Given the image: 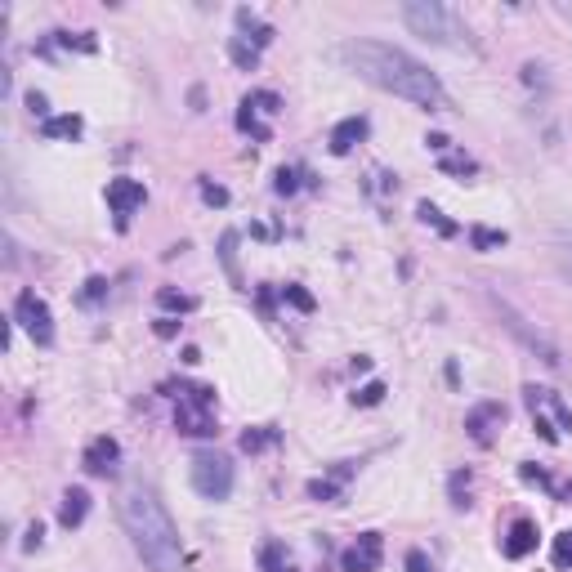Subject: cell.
Returning a JSON list of instances; mask_svg holds the SVG:
<instances>
[{
    "mask_svg": "<svg viewBox=\"0 0 572 572\" xmlns=\"http://www.w3.org/2000/svg\"><path fill=\"white\" fill-rule=\"evenodd\" d=\"M340 63L349 72H358L362 81H371L376 90L394 94V99H407L425 112H443L447 108V90L434 72L425 68L421 59H412L407 50L385 41H345L340 45Z\"/></svg>",
    "mask_w": 572,
    "mask_h": 572,
    "instance_id": "6da1fadb",
    "label": "cell"
},
{
    "mask_svg": "<svg viewBox=\"0 0 572 572\" xmlns=\"http://www.w3.org/2000/svg\"><path fill=\"white\" fill-rule=\"evenodd\" d=\"M121 523H126L139 559L152 572H179V564H184V541H179V528L166 514V505L152 497L148 488L126 492V501H121Z\"/></svg>",
    "mask_w": 572,
    "mask_h": 572,
    "instance_id": "7a4b0ae2",
    "label": "cell"
},
{
    "mask_svg": "<svg viewBox=\"0 0 572 572\" xmlns=\"http://www.w3.org/2000/svg\"><path fill=\"white\" fill-rule=\"evenodd\" d=\"M403 18L407 27H412L416 36H425V41H438V45H452L461 41V23H456V14L447 5H434V0H416V5H403Z\"/></svg>",
    "mask_w": 572,
    "mask_h": 572,
    "instance_id": "3957f363",
    "label": "cell"
},
{
    "mask_svg": "<svg viewBox=\"0 0 572 572\" xmlns=\"http://www.w3.org/2000/svg\"><path fill=\"white\" fill-rule=\"evenodd\" d=\"M193 488L202 492L206 501H228V492H233V465H228V456L197 452L193 456Z\"/></svg>",
    "mask_w": 572,
    "mask_h": 572,
    "instance_id": "277c9868",
    "label": "cell"
},
{
    "mask_svg": "<svg viewBox=\"0 0 572 572\" xmlns=\"http://www.w3.org/2000/svg\"><path fill=\"white\" fill-rule=\"evenodd\" d=\"M175 425H179V434H193V438L215 434L211 389H184V398H179V407H175Z\"/></svg>",
    "mask_w": 572,
    "mask_h": 572,
    "instance_id": "5b68a950",
    "label": "cell"
},
{
    "mask_svg": "<svg viewBox=\"0 0 572 572\" xmlns=\"http://www.w3.org/2000/svg\"><path fill=\"white\" fill-rule=\"evenodd\" d=\"M492 304H497V313H501V327L510 331V336H519L523 345L532 349V354H541V362H550V367H559V349H555V340H546L537 327H528V318H523V313L514 309L510 300H497V295H492Z\"/></svg>",
    "mask_w": 572,
    "mask_h": 572,
    "instance_id": "8992f818",
    "label": "cell"
},
{
    "mask_svg": "<svg viewBox=\"0 0 572 572\" xmlns=\"http://www.w3.org/2000/svg\"><path fill=\"white\" fill-rule=\"evenodd\" d=\"M14 322L36 340V345H50V340H54V313H50V304H45L36 291H23L14 300Z\"/></svg>",
    "mask_w": 572,
    "mask_h": 572,
    "instance_id": "52a82bcc",
    "label": "cell"
},
{
    "mask_svg": "<svg viewBox=\"0 0 572 572\" xmlns=\"http://www.w3.org/2000/svg\"><path fill=\"white\" fill-rule=\"evenodd\" d=\"M278 112H282V99H278V94H273V90H255V94H246V99H242V112H237V126H242L251 139H260V143H264V139L273 135L269 121H264V117H278Z\"/></svg>",
    "mask_w": 572,
    "mask_h": 572,
    "instance_id": "ba28073f",
    "label": "cell"
},
{
    "mask_svg": "<svg viewBox=\"0 0 572 572\" xmlns=\"http://www.w3.org/2000/svg\"><path fill=\"white\" fill-rule=\"evenodd\" d=\"M380 559H385V541H380L376 532H362L354 546L340 555V568H345V572H376Z\"/></svg>",
    "mask_w": 572,
    "mask_h": 572,
    "instance_id": "9c48e42d",
    "label": "cell"
},
{
    "mask_svg": "<svg viewBox=\"0 0 572 572\" xmlns=\"http://www.w3.org/2000/svg\"><path fill=\"white\" fill-rule=\"evenodd\" d=\"M143 197H148V193H143L139 179H112V184H108V206H112V215H117L121 224L139 211Z\"/></svg>",
    "mask_w": 572,
    "mask_h": 572,
    "instance_id": "30bf717a",
    "label": "cell"
},
{
    "mask_svg": "<svg viewBox=\"0 0 572 572\" xmlns=\"http://www.w3.org/2000/svg\"><path fill=\"white\" fill-rule=\"evenodd\" d=\"M117 461H121L117 438H94V443L85 447V470L90 474H112L117 470Z\"/></svg>",
    "mask_w": 572,
    "mask_h": 572,
    "instance_id": "8fae6325",
    "label": "cell"
},
{
    "mask_svg": "<svg viewBox=\"0 0 572 572\" xmlns=\"http://www.w3.org/2000/svg\"><path fill=\"white\" fill-rule=\"evenodd\" d=\"M501 550H505V559H523V555H532V550H537V523H528V519L510 523V532H505Z\"/></svg>",
    "mask_w": 572,
    "mask_h": 572,
    "instance_id": "7c38bea8",
    "label": "cell"
},
{
    "mask_svg": "<svg viewBox=\"0 0 572 572\" xmlns=\"http://www.w3.org/2000/svg\"><path fill=\"white\" fill-rule=\"evenodd\" d=\"M367 139V117H345L336 130H331V152L336 157H345V152H354V143Z\"/></svg>",
    "mask_w": 572,
    "mask_h": 572,
    "instance_id": "4fadbf2b",
    "label": "cell"
},
{
    "mask_svg": "<svg viewBox=\"0 0 572 572\" xmlns=\"http://www.w3.org/2000/svg\"><path fill=\"white\" fill-rule=\"evenodd\" d=\"M492 421H505V407L501 403H483V407H474V412H470V421H465V429H470V434H474V443H492Z\"/></svg>",
    "mask_w": 572,
    "mask_h": 572,
    "instance_id": "5bb4252c",
    "label": "cell"
},
{
    "mask_svg": "<svg viewBox=\"0 0 572 572\" xmlns=\"http://www.w3.org/2000/svg\"><path fill=\"white\" fill-rule=\"evenodd\" d=\"M85 514H90V492H85V488L63 492V505H59V523H63V528H81Z\"/></svg>",
    "mask_w": 572,
    "mask_h": 572,
    "instance_id": "9a60e30c",
    "label": "cell"
},
{
    "mask_svg": "<svg viewBox=\"0 0 572 572\" xmlns=\"http://www.w3.org/2000/svg\"><path fill=\"white\" fill-rule=\"evenodd\" d=\"M41 135L45 139H76L81 135V117H50L41 126Z\"/></svg>",
    "mask_w": 572,
    "mask_h": 572,
    "instance_id": "2e32d148",
    "label": "cell"
},
{
    "mask_svg": "<svg viewBox=\"0 0 572 572\" xmlns=\"http://www.w3.org/2000/svg\"><path fill=\"white\" fill-rule=\"evenodd\" d=\"M421 219H425V224H434L443 237H452V233H456V224H447L443 211H438V206H429V202H421Z\"/></svg>",
    "mask_w": 572,
    "mask_h": 572,
    "instance_id": "e0dca14e",
    "label": "cell"
},
{
    "mask_svg": "<svg viewBox=\"0 0 572 572\" xmlns=\"http://www.w3.org/2000/svg\"><path fill=\"white\" fill-rule=\"evenodd\" d=\"M550 555H555L559 568H572V532H559V537H555V550H550Z\"/></svg>",
    "mask_w": 572,
    "mask_h": 572,
    "instance_id": "ac0fdd59",
    "label": "cell"
},
{
    "mask_svg": "<svg viewBox=\"0 0 572 572\" xmlns=\"http://www.w3.org/2000/svg\"><path fill=\"white\" fill-rule=\"evenodd\" d=\"M380 398H385V385H380V380H371L367 389H358V394H354V403H362V407H376Z\"/></svg>",
    "mask_w": 572,
    "mask_h": 572,
    "instance_id": "d6986e66",
    "label": "cell"
},
{
    "mask_svg": "<svg viewBox=\"0 0 572 572\" xmlns=\"http://www.w3.org/2000/svg\"><path fill=\"white\" fill-rule=\"evenodd\" d=\"M443 170H456V175H470L474 161H470V157H461V152H447V157H443Z\"/></svg>",
    "mask_w": 572,
    "mask_h": 572,
    "instance_id": "ffe728a7",
    "label": "cell"
},
{
    "mask_svg": "<svg viewBox=\"0 0 572 572\" xmlns=\"http://www.w3.org/2000/svg\"><path fill=\"white\" fill-rule=\"evenodd\" d=\"M505 242V233H492V228H474V246L479 251H488V246H501Z\"/></svg>",
    "mask_w": 572,
    "mask_h": 572,
    "instance_id": "44dd1931",
    "label": "cell"
},
{
    "mask_svg": "<svg viewBox=\"0 0 572 572\" xmlns=\"http://www.w3.org/2000/svg\"><path fill=\"white\" fill-rule=\"evenodd\" d=\"M161 304H166V309H193V300H188V295H175V291H161Z\"/></svg>",
    "mask_w": 572,
    "mask_h": 572,
    "instance_id": "7402d4cb",
    "label": "cell"
},
{
    "mask_svg": "<svg viewBox=\"0 0 572 572\" xmlns=\"http://www.w3.org/2000/svg\"><path fill=\"white\" fill-rule=\"evenodd\" d=\"M202 197H206L211 206H224V202H228V193H224L219 184H202Z\"/></svg>",
    "mask_w": 572,
    "mask_h": 572,
    "instance_id": "603a6c76",
    "label": "cell"
},
{
    "mask_svg": "<svg viewBox=\"0 0 572 572\" xmlns=\"http://www.w3.org/2000/svg\"><path fill=\"white\" fill-rule=\"evenodd\" d=\"M407 572H434V564H429L421 550H412V555H407Z\"/></svg>",
    "mask_w": 572,
    "mask_h": 572,
    "instance_id": "cb8c5ba5",
    "label": "cell"
},
{
    "mask_svg": "<svg viewBox=\"0 0 572 572\" xmlns=\"http://www.w3.org/2000/svg\"><path fill=\"white\" fill-rule=\"evenodd\" d=\"M286 300H291V304H300V309H313V300L300 291V286H286Z\"/></svg>",
    "mask_w": 572,
    "mask_h": 572,
    "instance_id": "d4e9b609",
    "label": "cell"
},
{
    "mask_svg": "<svg viewBox=\"0 0 572 572\" xmlns=\"http://www.w3.org/2000/svg\"><path fill=\"white\" fill-rule=\"evenodd\" d=\"M264 443H269V434H242V447H246V452H260Z\"/></svg>",
    "mask_w": 572,
    "mask_h": 572,
    "instance_id": "484cf974",
    "label": "cell"
}]
</instances>
